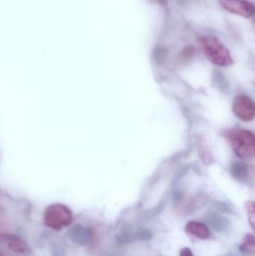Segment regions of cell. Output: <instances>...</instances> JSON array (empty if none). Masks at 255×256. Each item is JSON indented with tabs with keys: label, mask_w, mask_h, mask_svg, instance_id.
I'll list each match as a JSON object with an SVG mask.
<instances>
[{
	"label": "cell",
	"mask_w": 255,
	"mask_h": 256,
	"mask_svg": "<svg viewBox=\"0 0 255 256\" xmlns=\"http://www.w3.org/2000/svg\"><path fill=\"white\" fill-rule=\"evenodd\" d=\"M223 8L235 14L250 18L255 14L254 4L248 0H219Z\"/></svg>",
	"instance_id": "8992f818"
},
{
	"label": "cell",
	"mask_w": 255,
	"mask_h": 256,
	"mask_svg": "<svg viewBox=\"0 0 255 256\" xmlns=\"http://www.w3.org/2000/svg\"><path fill=\"white\" fill-rule=\"evenodd\" d=\"M244 206L248 218L249 224L255 232V201L246 202Z\"/></svg>",
	"instance_id": "30bf717a"
},
{
	"label": "cell",
	"mask_w": 255,
	"mask_h": 256,
	"mask_svg": "<svg viewBox=\"0 0 255 256\" xmlns=\"http://www.w3.org/2000/svg\"><path fill=\"white\" fill-rule=\"evenodd\" d=\"M226 138L235 153L241 158L255 155V136L253 132L242 128H232L226 132Z\"/></svg>",
	"instance_id": "6da1fadb"
},
{
	"label": "cell",
	"mask_w": 255,
	"mask_h": 256,
	"mask_svg": "<svg viewBox=\"0 0 255 256\" xmlns=\"http://www.w3.org/2000/svg\"><path fill=\"white\" fill-rule=\"evenodd\" d=\"M43 220V224L47 228L59 232L72 224L73 213L67 206L55 203L45 209Z\"/></svg>",
	"instance_id": "3957f363"
},
{
	"label": "cell",
	"mask_w": 255,
	"mask_h": 256,
	"mask_svg": "<svg viewBox=\"0 0 255 256\" xmlns=\"http://www.w3.org/2000/svg\"></svg>",
	"instance_id": "9a60e30c"
},
{
	"label": "cell",
	"mask_w": 255,
	"mask_h": 256,
	"mask_svg": "<svg viewBox=\"0 0 255 256\" xmlns=\"http://www.w3.org/2000/svg\"><path fill=\"white\" fill-rule=\"evenodd\" d=\"M179 256H194V254L190 248H184L180 251Z\"/></svg>",
	"instance_id": "5bb4252c"
},
{
	"label": "cell",
	"mask_w": 255,
	"mask_h": 256,
	"mask_svg": "<svg viewBox=\"0 0 255 256\" xmlns=\"http://www.w3.org/2000/svg\"><path fill=\"white\" fill-rule=\"evenodd\" d=\"M195 52L196 51L193 46H186L178 57V62L181 64H187L193 58Z\"/></svg>",
	"instance_id": "8fae6325"
},
{
	"label": "cell",
	"mask_w": 255,
	"mask_h": 256,
	"mask_svg": "<svg viewBox=\"0 0 255 256\" xmlns=\"http://www.w3.org/2000/svg\"><path fill=\"white\" fill-rule=\"evenodd\" d=\"M200 43L208 60L220 67H229L234 64V60L229 49L214 36H205Z\"/></svg>",
	"instance_id": "7a4b0ae2"
},
{
	"label": "cell",
	"mask_w": 255,
	"mask_h": 256,
	"mask_svg": "<svg viewBox=\"0 0 255 256\" xmlns=\"http://www.w3.org/2000/svg\"><path fill=\"white\" fill-rule=\"evenodd\" d=\"M241 252L246 255H253L255 254V236L252 233H247L244 236L239 246Z\"/></svg>",
	"instance_id": "9c48e42d"
},
{
	"label": "cell",
	"mask_w": 255,
	"mask_h": 256,
	"mask_svg": "<svg viewBox=\"0 0 255 256\" xmlns=\"http://www.w3.org/2000/svg\"><path fill=\"white\" fill-rule=\"evenodd\" d=\"M0 255L31 256V250L28 244L19 236L10 233H2L0 236Z\"/></svg>",
	"instance_id": "277c9868"
},
{
	"label": "cell",
	"mask_w": 255,
	"mask_h": 256,
	"mask_svg": "<svg viewBox=\"0 0 255 256\" xmlns=\"http://www.w3.org/2000/svg\"><path fill=\"white\" fill-rule=\"evenodd\" d=\"M214 80L217 85L220 87V90L226 92L229 90V84L226 80V76H223V74L220 72H216L214 74Z\"/></svg>",
	"instance_id": "4fadbf2b"
},
{
	"label": "cell",
	"mask_w": 255,
	"mask_h": 256,
	"mask_svg": "<svg viewBox=\"0 0 255 256\" xmlns=\"http://www.w3.org/2000/svg\"><path fill=\"white\" fill-rule=\"evenodd\" d=\"M229 171H230L231 176L235 180L241 183H247L251 177V170L250 166L243 161L235 160L232 162L229 168Z\"/></svg>",
	"instance_id": "52a82bcc"
},
{
	"label": "cell",
	"mask_w": 255,
	"mask_h": 256,
	"mask_svg": "<svg viewBox=\"0 0 255 256\" xmlns=\"http://www.w3.org/2000/svg\"><path fill=\"white\" fill-rule=\"evenodd\" d=\"M185 232L187 234L200 240H207L211 237V231L208 226L199 221L191 220L187 222L185 226Z\"/></svg>",
	"instance_id": "ba28073f"
},
{
	"label": "cell",
	"mask_w": 255,
	"mask_h": 256,
	"mask_svg": "<svg viewBox=\"0 0 255 256\" xmlns=\"http://www.w3.org/2000/svg\"><path fill=\"white\" fill-rule=\"evenodd\" d=\"M232 110L235 115L242 121L249 122L255 118V103L251 98L245 94H241L235 98Z\"/></svg>",
	"instance_id": "5b68a950"
},
{
	"label": "cell",
	"mask_w": 255,
	"mask_h": 256,
	"mask_svg": "<svg viewBox=\"0 0 255 256\" xmlns=\"http://www.w3.org/2000/svg\"><path fill=\"white\" fill-rule=\"evenodd\" d=\"M207 146H206L205 143L200 142L199 146V154H200V156H202L204 162L206 164H209L213 162V156L211 150Z\"/></svg>",
	"instance_id": "7c38bea8"
}]
</instances>
